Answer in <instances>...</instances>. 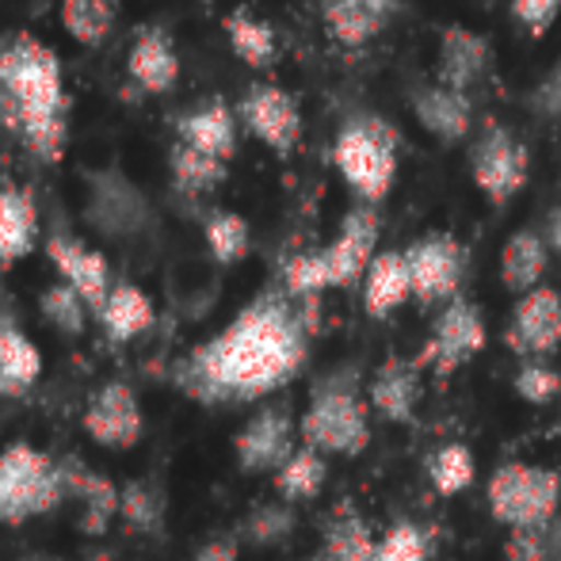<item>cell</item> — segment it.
<instances>
[{
  "label": "cell",
  "mask_w": 561,
  "mask_h": 561,
  "mask_svg": "<svg viewBox=\"0 0 561 561\" xmlns=\"http://www.w3.org/2000/svg\"><path fill=\"white\" fill-rule=\"evenodd\" d=\"M313 302L267 287L210 340L172 367V382L199 405H244L283 390L310 359Z\"/></svg>",
  "instance_id": "cell-1"
},
{
  "label": "cell",
  "mask_w": 561,
  "mask_h": 561,
  "mask_svg": "<svg viewBox=\"0 0 561 561\" xmlns=\"http://www.w3.org/2000/svg\"><path fill=\"white\" fill-rule=\"evenodd\" d=\"M0 130L54 164L69 141V92L61 58L27 31L0 35Z\"/></svg>",
  "instance_id": "cell-2"
},
{
  "label": "cell",
  "mask_w": 561,
  "mask_h": 561,
  "mask_svg": "<svg viewBox=\"0 0 561 561\" xmlns=\"http://www.w3.org/2000/svg\"><path fill=\"white\" fill-rule=\"evenodd\" d=\"M298 439L321 455L355 458L370 444V401L363 398L359 367H336L313 382L310 405L298 416Z\"/></svg>",
  "instance_id": "cell-3"
},
{
  "label": "cell",
  "mask_w": 561,
  "mask_h": 561,
  "mask_svg": "<svg viewBox=\"0 0 561 561\" xmlns=\"http://www.w3.org/2000/svg\"><path fill=\"white\" fill-rule=\"evenodd\" d=\"M333 164L359 203L378 207L398 180V130L378 115L347 118L333 138Z\"/></svg>",
  "instance_id": "cell-4"
},
{
  "label": "cell",
  "mask_w": 561,
  "mask_h": 561,
  "mask_svg": "<svg viewBox=\"0 0 561 561\" xmlns=\"http://www.w3.org/2000/svg\"><path fill=\"white\" fill-rule=\"evenodd\" d=\"M66 501L61 462L31 444H8L0 450V524H27Z\"/></svg>",
  "instance_id": "cell-5"
},
{
  "label": "cell",
  "mask_w": 561,
  "mask_h": 561,
  "mask_svg": "<svg viewBox=\"0 0 561 561\" xmlns=\"http://www.w3.org/2000/svg\"><path fill=\"white\" fill-rule=\"evenodd\" d=\"M489 516L508 531L519 527H547L558 519L561 478L558 470L535 462H504L489 478Z\"/></svg>",
  "instance_id": "cell-6"
},
{
  "label": "cell",
  "mask_w": 561,
  "mask_h": 561,
  "mask_svg": "<svg viewBox=\"0 0 561 561\" xmlns=\"http://www.w3.org/2000/svg\"><path fill=\"white\" fill-rule=\"evenodd\" d=\"M470 176L489 207H508L531 176V149L508 126L485 123L470 146Z\"/></svg>",
  "instance_id": "cell-7"
},
{
  "label": "cell",
  "mask_w": 561,
  "mask_h": 561,
  "mask_svg": "<svg viewBox=\"0 0 561 561\" xmlns=\"http://www.w3.org/2000/svg\"><path fill=\"white\" fill-rule=\"evenodd\" d=\"M84 218L96 233L112 237V241H134V237L153 233L157 215L153 203L146 199L138 184L123 172H92L89 176V203H84Z\"/></svg>",
  "instance_id": "cell-8"
},
{
  "label": "cell",
  "mask_w": 561,
  "mask_h": 561,
  "mask_svg": "<svg viewBox=\"0 0 561 561\" xmlns=\"http://www.w3.org/2000/svg\"><path fill=\"white\" fill-rule=\"evenodd\" d=\"M409 279H413V298L424 306L450 302L458 298L466 272V249L455 233H424L405 249Z\"/></svg>",
  "instance_id": "cell-9"
},
{
  "label": "cell",
  "mask_w": 561,
  "mask_h": 561,
  "mask_svg": "<svg viewBox=\"0 0 561 561\" xmlns=\"http://www.w3.org/2000/svg\"><path fill=\"white\" fill-rule=\"evenodd\" d=\"M244 473H279L298 450V421L287 405H264L244 421L233 439Z\"/></svg>",
  "instance_id": "cell-10"
},
{
  "label": "cell",
  "mask_w": 561,
  "mask_h": 561,
  "mask_svg": "<svg viewBox=\"0 0 561 561\" xmlns=\"http://www.w3.org/2000/svg\"><path fill=\"white\" fill-rule=\"evenodd\" d=\"M378 241H382V215L370 203L352 207L340 218V229L333 241L321 249L329 267V283L333 287H355V283L367 279L370 264L378 256Z\"/></svg>",
  "instance_id": "cell-11"
},
{
  "label": "cell",
  "mask_w": 561,
  "mask_h": 561,
  "mask_svg": "<svg viewBox=\"0 0 561 561\" xmlns=\"http://www.w3.org/2000/svg\"><path fill=\"white\" fill-rule=\"evenodd\" d=\"M237 118L256 141H264L275 157H290L302 141V112L298 100L279 84H249L237 104Z\"/></svg>",
  "instance_id": "cell-12"
},
{
  "label": "cell",
  "mask_w": 561,
  "mask_h": 561,
  "mask_svg": "<svg viewBox=\"0 0 561 561\" xmlns=\"http://www.w3.org/2000/svg\"><path fill=\"white\" fill-rule=\"evenodd\" d=\"M485 340H489V329H485V318H481L478 302L458 295L439 310L421 363H428L439 378H447V375H455L462 363H470L473 355L485 347Z\"/></svg>",
  "instance_id": "cell-13"
},
{
  "label": "cell",
  "mask_w": 561,
  "mask_h": 561,
  "mask_svg": "<svg viewBox=\"0 0 561 561\" xmlns=\"http://www.w3.org/2000/svg\"><path fill=\"white\" fill-rule=\"evenodd\" d=\"M504 344L519 359H547L561 347V295L554 287H535L512 310Z\"/></svg>",
  "instance_id": "cell-14"
},
{
  "label": "cell",
  "mask_w": 561,
  "mask_h": 561,
  "mask_svg": "<svg viewBox=\"0 0 561 561\" xmlns=\"http://www.w3.org/2000/svg\"><path fill=\"white\" fill-rule=\"evenodd\" d=\"M141 428H146V421H141L138 393L126 382H104L89 398L84 432H89L92 444L107 450H130L141 439Z\"/></svg>",
  "instance_id": "cell-15"
},
{
  "label": "cell",
  "mask_w": 561,
  "mask_h": 561,
  "mask_svg": "<svg viewBox=\"0 0 561 561\" xmlns=\"http://www.w3.org/2000/svg\"><path fill=\"white\" fill-rule=\"evenodd\" d=\"M46 256H50V264L58 267L61 283H69V287L89 302V310L100 318V310H104L107 298H112V290H115L112 267H107L104 252L89 249V244L77 241V237H69V233H50L46 237Z\"/></svg>",
  "instance_id": "cell-16"
},
{
  "label": "cell",
  "mask_w": 561,
  "mask_h": 561,
  "mask_svg": "<svg viewBox=\"0 0 561 561\" xmlns=\"http://www.w3.org/2000/svg\"><path fill=\"white\" fill-rule=\"evenodd\" d=\"M409 112H413L424 134H432L444 146H458L473 130V100L439 81L413 84L409 89Z\"/></svg>",
  "instance_id": "cell-17"
},
{
  "label": "cell",
  "mask_w": 561,
  "mask_h": 561,
  "mask_svg": "<svg viewBox=\"0 0 561 561\" xmlns=\"http://www.w3.org/2000/svg\"><path fill=\"white\" fill-rule=\"evenodd\" d=\"M489 69H493V46H489L485 35L470 31L466 23H447L439 31V66H436L439 84L470 96V89H478L489 77Z\"/></svg>",
  "instance_id": "cell-18"
},
{
  "label": "cell",
  "mask_w": 561,
  "mask_h": 561,
  "mask_svg": "<svg viewBox=\"0 0 561 561\" xmlns=\"http://www.w3.org/2000/svg\"><path fill=\"white\" fill-rule=\"evenodd\" d=\"M126 77L138 84L146 96H164L180 81V54L172 35L161 23H146L134 31V43L126 50Z\"/></svg>",
  "instance_id": "cell-19"
},
{
  "label": "cell",
  "mask_w": 561,
  "mask_h": 561,
  "mask_svg": "<svg viewBox=\"0 0 561 561\" xmlns=\"http://www.w3.org/2000/svg\"><path fill=\"white\" fill-rule=\"evenodd\" d=\"M421 359H386L375 370L367 386V401L382 421L390 424H405L413 421L416 405H421L424 393V378H421Z\"/></svg>",
  "instance_id": "cell-20"
},
{
  "label": "cell",
  "mask_w": 561,
  "mask_h": 561,
  "mask_svg": "<svg viewBox=\"0 0 561 561\" xmlns=\"http://www.w3.org/2000/svg\"><path fill=\"white\" fill-rule=\"evenodd\" d=\"M176 141L229 164L237 157V112L226 100H203L176 118Z\"/></svg>",
  "instance_id": "cell-21"
},
{
  "label": "cell",
  "mask_w": 561,
  "mask_h": 561,
  "mask_svg": "<svg viewBox=\"0 0 561 561\" xmlns=\"http://www.w3.org/2000/svg\"><path fill=\"white\" fill-rule=\"evenodd\" d=\"M61 478H66V496L81 501V531H89V535L107 531V524L118 516L123 489H118L112 478H104L100 470L84 466L81 458H66V462H61Z\"/></svg>",
  "instance_id": "cell-22"
},
{
  "label": "cell",
  "mask_w": 561,
  "mask_h": 561,
  "mask_svg": "<svg viewBox=\"0 0 561 561\" xmlns=\"http://www.w3.org/2000/svg\"><path fill=\"white\" fill-rule=\"evenodd\" d=\"M409 298H413V279H409L405 252H378L367 279H363V310L382 321Z\"/></svg>",
  "instance_id": "cell-23"
},
{
  "label": "cell",
  "mask_w": 561,
  "mask_h": 561,
  "mask_svg": "<svg viewBox=\"0 0 561 561\" xmlns=\"http://www.w3.org/2000/svg\"><path fill=\"white\" fill-rule=\"evenodd\" d=\"M550 264V249L535 229H516L501 249V283L512 295H531L535 287H542V275Z\"/></svg>",
  "instance_id": "cell-24"
},
{
  "label": "cell",
  "mask_w": 561,
  "mask_h": 561,
  "mask_svg": "<svg viewBox=\"0 0 561 561\" xmlns=\"http://www.w3.org/2000/svg\"><path fill=\"white\" fill-rule=\"evenodd\" d=\"M153 321H157L153 298L141 287H134V283H115L112 298H107V306L100 310V325H104L112 344H130V340H138L141 333H149Z\"/></svg>",
  "instance_id": "cell-25"
},
{
  "label": "cell",
  "mask_w": 561,
  "mask_h": 561,
  "mask_svg": "<svg viewBox=\"0 0 561 561\" xmlns=\"http://www.w3.org/2000/svg\"><path fill=\"white\" fill-rule=\"evenodd\" d=\"M38 241V207L31 192L0 187V264L23 260Z\"/></svg>",
  "instance_id": "cell-26"
},
{
  "label": "cell",
  "mask_w": 561,
  "mask_h": 561,
  "mask_svg": "<svg viewBox=\"0 0 561 561\" xmlns=\"http://www.w3.org/2000/svg\"><path fill=\"white\" fill-rule=\"evenodd\" d=\"M222 27L233 54L249 69H272L279 61V35H275L272 23L252 15L249 8H233L222 20Z\"/></svg>",
  "instance_id": "cell-27"
},
{
  "label": "cell",
  "mask_w": 561,
  "mask_h": 561,
  "mask_svg": "<svg viewBox=\"0 0 561 561\" xmlns=\"http://www.w3.org/2000/svg\"><path fill=\"white\" fill-rule=\"evenodd\" d=\"M169 176H172V192H180L184 199H203V195L218 192L229 176V164L218 157H207L199 149L184 146V141H172L169 153Z\"/></svg>",
  "instance_id": "cell-28"
},
{
  "label": "cell",
  "mask_w": 561,
  "mask_h": 561,
  "mask_svg": "<svg viewBox=\"0 0 561 561\" xmlns=\"http://www.w3.org/2000/svg\"><path fill=\"white\" fill-rule=\"evenodd\" d=\"M43 375V355H38L35 340L23 329H8L4 347H0V393L4 398H23Z\"/></svg>",
  "instance_id": "cell-29"
},
{
  "label": "cell",
  "mask_w": 561,
  "mask_h": 561,
  "mask_svg": "<svg viewBox=\"0 0 561 561\" xmlns=\"http://www.w3.org/2000/svg\"><path fill=\"white\" fill-rule=\"evenodd\" d=\"M321 23L336 38L340 46H367L378 31L386 27V20L378 12H370L359 0H321Z\"/></svg>",
  "instance_id": "cell-30"
},
{
  "label": "cell",
  "mask_w": 561,
  "mask_h": 561,
  "mask_svg": "<svg viewBox=\"0 0 561 561\" xmlns=\"http://www.w3.org/2000/svg\"><path fill=\"white\" fill-rule=\"evenodd\" d=\"M164 512H169V501H164V489L149 478H134L123 485V501H118V519H123L130 531L138 535H161L164 527Z\"/></svg>",
  "instance_id": "cell-31"
},
{
  "label": "cell",
  "mask_w": 561,
  "mask_h": 561,
  "mask_svg": "<svg viewBox=\"0 0 561 561\" xmlns=\"http://www.w3.org/2000/svg\"><path fill=\"white\" fill-rule=\"evenodd\" d=\"M378 539L370 535L367 519L355 516L352 508H340L333 524L325 527V547L321 558L325 561H375Z\"/></svg>",
  "instance_id": "cell-32"
},
{
  "label": "cell",
  "mask_w": 561,
  "mask_h": 561,
  "mask_svg": "<svg viewBox=\"0 0 561 561\" xmlns=\"http://www.w3.org/2000/svg\"><path fill=\"white\" fill-rule=\"evenodd\" d=\"M123 0H61V27L81 46H104Z\"/></svg>",
  "instance_id": "cell-33"
},
{
  "label": "cell",
  "mask_w": 561,
  "mask_h": 561,
  "mask_svg": "<svg viewBox=\"0 0 561 561\" xmlns=\"http://www.w3.org/2000/svg\"><path fill=\"white\" fill-rule=\"evenodd\" d=\"M325 481H329L325 455H321V450H313V447H298L295 455H290V462L275 473V489H279V496L287 504L313 501V496L325 489Z\"/></svg>",
  "instance_id": "cell-34"
},
{
  "label": "cell",
  "mask_w": 561,
  "mask_h": 561,
  "mask_svg": "<svg viewBox=\"0 0 561 561\" xmlns=\"http://www.w3.org/2000/svg\"><path fill=\"white\" fill-rule=\"evenodd\" d=\"M203 233H207V249H210V256H215V264H222V267L241 264L252 249V229L237 210H215V215L207 218Z\"/></svg>",
  "instance_id": "cell-35"
},
{
  "label": "cell",
  "mask_w": 561,
  "mask_h": 561,
  "mask_svg": "<svg viewBox=\"0 0 561 561\" xmlns=\"http://www.w3.org/2000/svg\"><path fill=\"white\" fill-rule=\"evenodd\" d=\"M279 283H283V290H287L290 298H302V302H313L318 295L333 290L321 249L318 252H295V256L283 264V279Z\"/></svg>",
  "instance_id": "cell-36"
},
{
  "label": "cell",
  "mask_w": 561,
  "mask_h": 561,
  "mask_svg": "<svg viewBox=\"0 0 561 561\" xmlns=\"http://www.w3.org/2000/svg\"><path fill=\"white\" fill-rule=\"evenodd\" d=\"M38 310H43V318L66 336H81L84 321H89V313H92L89 302H84L69 283H54V287H46L43 295H38Z\"/></svg>",
  "instance_id": "cell-37"
},
{
  "label": "cell",
  "mask_w": 561,
  "mask_h": 561,
  "mask_svg": "<svg viewBox=\"0 0 561 561\" xmlns=\"http://www.w3.org/2000/svg\"><path fill=\"white\" fill-rule=\"evenodd\" d=\"M428 478H432V485H436V493H444V496H455V493H462V489H470L473 450L466 444L439 447L428 462Z\"/></svg>",
  "instance_id": "cell-38"
},
{
  "label": "cell",
  "mask_w": 561,
  "mask_h": 561,
  "mask_svg": "<svg viewBox=\"0 0 561 561\" xmlns=\"http://www.w3.org/2000/svg\"><path fill=\"white\" fill-rule=\"evenodd\" d=\"M512 390L527 401V405H550L561 393V370L550 367L547 359H524L512 378Z\"/></svg>",
  "instance_id": "cell-39"
},
{
  "label": "cell",
  "mask_w": 561,
  "mask_h": 561,
  "mask_svg": "<svg viewBox=\"0 0 561 561\" xmlns=\"http://www.w3.org/2000/svg\"><path fill=\"white\" fill-rule=\"evenodd\" d=\"M290 531H295V512H290L287 501L260 504V508L244 519V539L256 542V547H279Z\"/></svg>",
  "instance_id": "cell-40"
},
{
  "label": "cell",
  "mask_w": 561,
  "mask_h": 561,
  "mask_svg": "<svg viewBox=\"0 0 561 561\" xmlns=\"http://www.w3.org/2000/svg\"><path fill=\"white\" fill-rule=\"evenodd\" d=\"M428 558V539L416 524H393L378 539L375 561H424Z\"/></svg>",
  "instance_id": "cell-41"
},
{
  "label": "cell",
  "mask_w": 561,
  "mask_h": 561,
  "mask_svg": "<svg viewBox=\"0 0 561 561\" xmlns=\"http://www.w3.org/2000/svg\"><path fill=\"white\" fill-rule=\"evenodd\" d=\"M504 558L508 561H554V542L547 527H519L504 539Z\"/></svg>",
  "instance_id": "cell-42"
},
{
  "label": "cell",
  "mask_w": 561,
  "mask_h": 561,
  "mask_svg": "<svg viewBox=\"0 0 561 561\" xmlns=\"http://www.w3.org/2000/svg\"><path fill=\"white\" fill-rule=\"evenodd\" d=\"M512 15L531 38H542L561 15V0H512Z\"/></svg>",
  "instance_id": "cell-43"
},
{
  "label": "cell",
  "mask_w": 561,
  "mask_h": 561,
  "mask_svg": "<svg viewBox=\"0 0 561 561\" xmlns=\"http://www.w3.org/2000/svg\"><path fill=\"white\" fill-rule=\"evenodd\" d=\"M531 104H535V112H539V115L561 118V61H558L554 69H550L547 77H542V84L535 89Z\"/></svg>",
  "instance_id": "cell-44"
},
{
  "label": "cell",
  "mask_w": 561,
  "mask_h": 561,
  "mask_svg": "<svg viewBox=\"0 0 561 561\" xmlns=\"http://www.w3.org/2000/svg\"><path fill=\"white\" fill-rule=\"evenodd\" d=\"M192 561H237V539H229V535H218V539L203 542V547L195 550Z\"/></svg>",
  "instance_id": "cell-45"
},
{
  "label": "cell",
  "mask_w": 561,
  "mask_h": 561,
  "mask_svg": "<svg viewBox=\"0 0 561 561\" xmlns=\"http://www.w3.org/2000/svg\"><path fill=\"white\" fill-rule=\"evenodd\" d=\"M359 4H367L370 12H378V15H382V20H390V15L401 8V0H359Z\"/></svg>",
  "instance_id": "cell-46"
},
{
  "label": "cell",
  "mask_w": 561,
  "mask_h": 561,
  "mask_svg": "<svg viewBox=\"0 0 561 561\" xmlns=\"http://www.w3.org/2000/svg\"><path fill=\"white\" fill-rule=\"evenodd\" d=\"M550 542H554V561H561V512L554 524H550Z\"/></svg>",
  "instance_id": "cell-47"
},
{
  "label": "cell",
  "mask_w": 561,
  "mask_h": 561,
  "mask_svg": "<svg viewBox=\"0 0 561 561\" xmlns=\"http://www.w3.org/2000/svg\"><path fill=\"white\" fill-rule=\"evenodd\" d=\"M550 237H554V249H558V256H561V215L554 218V233H550Z\"/></svg>",
  "instance_id": "cell-48"
},
{
  "label": "cell",
  "mask_w": 561,
  "mask_h": 561,
  "mask_svg": "<svg viewBox=\"0 0 561 561\" xmlns=\"http://www.w3.org/2000/svg\"><path fill=\"white\" fill-rule=\"evenodd\" d=\"M8 329H12V321H8L4 313H0V347H4V336H8Z\"/></svg>",
  "instance_id": "cell-49"
},
{
  "label": "cell",
  "mask_w": 561,
  "mask_h": 561,
  "mask_svg": "<svg viewBox=\"0 0 561 561\" xmlns=\"http://www.w3.org/2000/svg\"><path fill=\"white\" fill-rule=\"evenodd\" d=\"M20 561H58V558H50V554H27V558H20Z\"/></svg>",
  "instance_id": "cell-50"
},
{
  "label": "cell",
  "mask_w": 561,
  "mask_h": 561,
  "mask_svg": "<svg viewBox=\"0 0 561 561\" xmlns=\"http://www.w3.org/2000/svg\"><path fill=\"white\" fill-rule=\"evenodd\" d=\"M302 561H325V558H321V554H318V558H302Z\"/></svg>",
  "instance_id": "cell-51"
}]
</instances>
